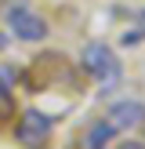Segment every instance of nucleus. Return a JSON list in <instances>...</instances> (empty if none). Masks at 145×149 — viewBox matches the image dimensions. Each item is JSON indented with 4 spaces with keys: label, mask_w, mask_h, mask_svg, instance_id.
I'll list each match as a JSON object with an SVG mask.
<instances>
[{
    "label": "nucleus",
    "mask_w": 145,
    "mask_h": 149,
    "mask_svg": "<svg viewBox=\"0 0 145 149\" xmlns=\"http://www.w3.org/2000/svg\"><path fill=\"white\" fill-rule=\"evenodd\" d=\"M51 131H55V116L44 109H22L18 124H14V142L22 149H47Z\"/></svg>",
    "instance_id": "2"
},
{
    "label": "nucleus",
    "mask_w": 145,
    "mask_h": 149,
    "mask_svg": "<svg viewBox=\"0 0 145 149\" xmlns=\"http://www.w3.org/2000/svg\"><path fill=\"white\" fill-rule=\"evenodd\" d=\"M4 47H7V36H4V33H0V51H4Z\"/></svg>",
    "instance_id": "8"
},
{
    "label": "nucleus",
    "mask_w": 145,
    "mask_h": 149,
    "mask_svg": "<svg viewBox=\"0 0 145 149\" xmlns=\"http://www.w3.org/2000/svg\"><path fill=\"white\" fill-rule=\"evenodd\" d=\"M113 138H116V124L109 120H94L91 127H87V135H84V149H109L113 146Z\"/></svg>",
    "instance_id": "5"
},
{
    "label": "nucleus",
    "mask_w": 145,
    "mask_h": 149,
    "mask_svg": "<svg viewBox=\"0 0 145 149\" xmlns=\"http://www.w3.org/2000/svg\"><path fill=\"white\" fill-rule=\"evenodd\" d=\"M14 116V95L4 87V80H0V124H7Z\"/></svg>",
    "instance_id": "6"
},
{
    "label": "nucleus",
    "mask_w": 145,
    "mask_h": 149,
    "mask_svg": "<svg viewBox=\"0 0 145 149\" xmlns=\"http://www.w3.org/2000/svg\"><path fill=\"white\" fill-rule=\"evenodd\" d=\"M142 22H145V11H142Z\"/></svg>",
    "instance_id": "9"
},
{
    "label": "nucleus",
    "mask_w": 145,
    "mask_h": 149,
    "mask_svg": "<svg viewBox=\"0 0 145 149\" xmlns=\"http://www.w3.org/2000/svg\"><path fill=\"white\" fill-rule=\"evenodd\" d=\"M80 65H84V73L102 91H113V87L120 84V77H123V65H120V58H116V51L109 47V44H102V40H94V44L84 47Z\"/></svg>",
    "instance_id": "1"
},
{
    "label": "nucleus",
    "mask_w": 145,
    "mask_h": 149,
    "mask_svg": "<svg viewBox=\"0 0 145 149\" xmlns=\"http://www.w3.org/2000/svg\"><path fill=\"white\" fill-rule=\"evenodd\" d=\"M109 120L116 124V131H130V127H145V102L138 98H123L109 106Z\"/></svg>",
    "instance_id": "4"
},
{
    "label": "nucleus",
    "mask_w": 145,
    "mask_h": 149,
    "mask_svg": "<svg viewBox=\"0 0 145 149\" xmlns=\"http://www.w3.org/2000/svg\"><path fill=\"white\" fill-rule=\"evenodd\" d=\"M116 149H145V142H142V138H127V142H120Z\"/></svg>",
    "instance_id": "7"
},
{
    "label": "nucleus",
    "mask_w": 145,
    "mask_h": 149,
    "mask_svg": "<svg viewBox=\"0 0 145 149\" xmlns=\"http://www.w3.org/2000/svg\"><path fill=\"white\" fill-rule=\"evenodd\" d=\"M7 26H11V33L18 36V40H29V44H36V40L47 36V22H44L33 7H26V4H11L7 7Z\"/></svg>",
    "instance_id": "3"
}]
</instances>
